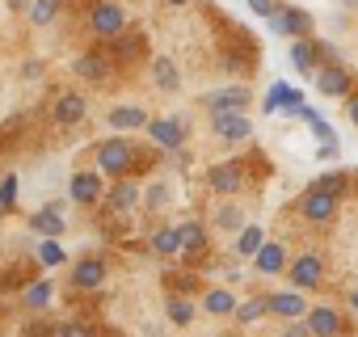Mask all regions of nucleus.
<instances>
[{
	"instance_id": "f257e3e1",
	"label": "nucleus",
	"mask_w": 358,
	"mask_h": 337,
	"mask_svg": "<svg viewBox=\"0 0 358 337\" xmlns=\"http://www.w3.org/2000/svg\"><path fill=\"white\" fill-rule=\"evenodd\" d=\"M135 168V152H131V143L127 139H106L101 148H97V173H106V178H127Z\"/></svg>"
},
{
	"instance_id": "f03ea898",
	"label": "nucleus",
	"mask_w": 358,
	"mask_h": 337,
	"mask_svg": "<svg viewBox=\"0 0 358 337\" xmlns=\"http://www.w3.org/2000/svg\"><path fill=\"white\" fill-rule=\"evenodd\" d=\"M266 22H270V30H274V34H282V38H308V34H312V17H308L303 9L274 5V9L266 13Z\"/></svg>"
},
{
	"instance_id": "7ed1b4c3",
	"label": "nucleus",
	"mask_w": 358,
	"mask_h": 337,
	"mask_svg": "<svg viewBox=\"0 0 358 337\" xmlns=\"http://www.w3.org/2000/svg\"><path fill=\"white\" fill-rule=\"evenodd\" d=\"M337 199H341V194H333V190H320V186H312V190L303 194L299 211H303V220H312V224H329V220L337 215Z\"/></svg>"
},
{
	"instance_id": "20e7f679",
	"label": "nucleus",
	"mask_w": 358,
	"mask_h": 337,
	"mask_svg": "<svg viewBox=\"0 0 358 337\" xmlns=\"http://www.w3.org/2000/svg\"><path fill=\"white\" fill-rule=\"evenodd\" d=\"M249 101H253V93H249L245 85H228V89H215V93L203 97V106H207L211 114H224V110H241V114H245Z\"/></svg>"
},
{
	"instance_id": "39448f33",
	"label": "nucleus",
	"mask_w": 358,
	"mask_h": 337,
	"mask_svg": "<svg viewBox=\"0 0 358 337\" xmlns=\"http://www.w3.org/2000/svg\"><path fill=\"white\" fill-rule=\"evenodd\" d=\"M211 127H215V135H220L224 143H241V139H249V135H253V127H249V118H245L241 110L211 114Z\"/></svg>"
},
{
	"instance_id": "423d86ee",
	"label": "nucleus",
	"mask_w": 358,
	"mask_h": 337,
	"mask_svg": "<svg viewBox=\"0 0 358 337\" xmlns=\"http://www.w3.org/2000/svg\"><path fill=\"white\" fill-rule=\"evenodd\" d=\"M89 22H93V34H101V38H110V43L127 30L122 9H118V5H110V0H101V5L93 9V17H89Z\"/></svg>"
},
{
	"instance_id": "0eeeda50",
	"label": "nucleus",
	"mask_w": 358,
	"mask_h": 337,
	"mask_svg": "<svg viewBox=\"0 0 358 337\" xmlns=\"http://www.w3.org/2000/svg\"><path fill=\"white\" fill-rule=\"evenodd\" d=\"M291 282H295V291H312V287H320V278H324V266H320V257L316 253H303V257H295L291 261Z\"/></svg>"
},
{
	"instance_id": "6e6552de",
	"label": "nucleus",
	"mask_w": 358,
	"mask_h": 337,
	"mask_svg": "<svg viewBox=\"0 0 358 337\" xmlns=\"http://www.w3.org/2000/svg\"><path fill=\"white\" fill-rule=\"evenodd\" d=\"M308 329H312V337H341V316H337V308H329V303H316V308H308Z\"/></svg>"
},
{
	"instance_id": "1a4fd4ad",
	"label": "nucleus",
	"mask_w": 358,
	"mask_h": 337,
	"mask_svg": "<svg viewBox=\"0 0 358 337\" xmlns=\"http://www.w3.org/2000/svg\"><path fill=\"white\" fill-rule=\"evenodd\" d=\"M143 131L152 135L156 148H169V152H173V148H182V131H186V127H182V118H152Z\"/></svg>"
},
{
	"instance_id": "9d476101",
	"label": "nucleus",
	"mask_w": 358,
	"mask_h": 337,
	"mask_svg": "<svg viewBox=\"0 0 358 337\" xmlns=\"http://www.w3.org/2000/svg\"><path fill=\"white\" fill-rule=\"evenodd\" d=\"M59 211H64V203H47L43 211H34V215H30V228H34L43 241L64 236V215H59Z\"/></svg>"
},
{
	"instance_id": "9b49d317",
	"label": "nucleus",
	"mask_w": 358,
	"mask_h": 337,
	"mask_svg": "<svg viewBox=\"0 0 358 337\" xmlns=\"http://www.w3.org/2000/svg\"><path fill=\"white\" fill-rule=\"evenodd\" d=\"M316 89L324 97H350V72L341 64H329V68L316 72Z\"/></svg>"
},
{
	"instance_id": "f8f14e48",
	"label": "nucleus",
	"mask_w": 358,
	"mask_h": 337,
	"mask_svg": "<svg viewBox=\"0 0 358 337\" xmlns=\"http://www.w3.org/2000/svg\"><path fill=\"white\" fill-rule=\"evenodd\" d=\"M68 194H72V203H97L101 199V173H93V168L76 173L68 182Z\"/></svg>"
},
{
	"instance_id": "ddd939ff",
	"label": "nucleus",
	"mask_w": 358,
	"mask_h": 337,
	"mask_svg": "<svg viewBox=\"0 0 358 337\" xmlns=\"http://www.w3.org/2000/svg\"><path fill=\"white\" fill-rule=\"evenodd\" d=\"M106 122H110L114 131H143V127H148L152 118H148V114H143L139 106H114V110L106 114Z\"/></svg>"
},
{
	"instance_id": "4468645a",
	"label": "nucleus",
	"mask_w": 358,
	"mask_h": 337,
	"mask_svg": "<svg viewBox=\"0 0 358 337\" xmlns=\"http://www.w3.org/2000/svg\"><path fill=\"white\" fill-rule=\"evenodd\" d=\"M270 312H278V316H287V320H303V316H308L303 291H278V295H270Z\"/></svg>"
},
{
	"instance_id": "2eb2a0df",
	"label": "nucleus",
	"mask_w": 358,
	"mask_h": 337,
	"mask_svg": "<svg viewBox=\"0 0 358 337\" xmlns=\"http://www.w3.org/2000/svg\"><path fill=\"white\" fill-rule=\"evenodd\" d=\"M207 186H211L215 194H236V190H241V168H236V164H215L211 173H207Z\"/></svg>"
},
{
	"instance_id": "dca6fc26",
	"label": "nucleus",
	"mask_w": 358,
	"mask_h": 337,
	"mask_svg": "<svg viewBox=\"0 0 358 337\" xmlns=\"http://www.w3.org/2000/svg\"><path fill=\"white\" fill-rule=\"evenodd\" d=\"M72 282H76V287H85V291H97V287L106 282V266H101L97 257H85V261H76Z\"/></svg>"
},
{
	"instance_id": "f3484780",
	"label": "nucleus",
	"mask_w": 358,
	"mask_h": 337,
	"mask_svg": "<svg viewBox=\"0 0 358 337\" xmlns=\"http://www.w3.org/2000/svg\"><path fill=\"white\" fill-rule=\"evenodd\" d=\"M80 118H85V97H80V93H64V97H55V122L72 127V122H80Z\"/></svg>"
},
{
	"instance_id": "a211bd4d",
	"label": "nucleus",
	"mask_w": 358,
	"mask_h": 337,
	"mask_svg": "<svg viewBox=\"0 0 358 337\" xmlns=\"http://www.w3.org/2000/svg\"><path fill=\"white\" fill-rule=\"evenodd\" d=\"M253 261H257V270L262 274H282V266H287V253H282V245H262L257 253H253Z\"/></svg>"
},
{
	"instance_id": "6ab92c4d",
	"label": "nucleus",
	"mask_w": 358,
	"mask_h": 337,
	"mask_svg": "<svg viewBox=\"0 0 358 337\" xmlns=\"http://www.w3.org/2000/svg\"><path fill=\"white\" fill-rule=\"evenodd\" d=\"M291 64H295V72L312 76V72H316V43H308V38H295V43H291Z\"/></svg>"
},
{
	"instance_id": "aec40b11",
	"label": "nucleus",
	"mask_w": 358,
	"mask_h": 337,
	"mask_svg": "<svg viewBox=\"0 0 358 337\" xmlns=\"http://www.w3.org/2000/svg\"><path fill=\"white\" fill-rule=\"evenodd\" d=\"M76 76H85V80H106V76H110V59H106V55H80V59H76Z\"/></svg>"
},
{
	"instance_id": "412c9836",
	"label": "nucleus",
	"mask_w": 358,
	"mask_h": 337,
	"mask_svg": "<svg viewBox=\"0 0 358 337\" xmlns=\"http://www.w3.org/2000/svg\"><path fill=\"white\" fill-rule=\"evenodd\" d=\"M139 199H143V194H139V186H135V182H127V178H118V186L110 190V207H118V211H131Z\"/></svg>"
},
{
	"instance_id": "4be33fe9",
	"label": "nucleus",
	"mask_w": 358,
	"mask_h": 337,
	"mask_svg": "<svg viewBox=\"0 0 358 337\" xmlns=\"http://www.w3.org/2000/svg\"><path fill=\"white\" fill-rule=\"evenodd\" d=\"M64 9V0H30L26 5V13H30V22L34 26H47V22H55V13Z\"/></svg>"
},
{
	"instance_id": "5701e85b",
	"label": "nucleus",
	"mask_w": 358,
	"mask_h": 337,
	"mask_svg": "<svg viewBox=\"0 0 358 337\" xmlns=\"http://www.w3.org/2000/svg\"><path fill=\"white\" fill-rule=\"evenodd\" d=\"M203 308H207L211 316H228V312H236V295H232V291H207V295H203Z\"/></svg>"
},
{
	"instance_id": "b1692460",
	"label": "nucleus",
	"mask_w": 358,
	"mask_h": 337,
	"mask_svg": "<svg viewBox=\"0 0 358 337\" xmlns=\"http://www.w3.org/2000/svg\"><path fill=\"white\" fill-rule=\"evenodd\" d=\"M152 249L164 253V257L182 253V232H177V228H160V232H152Z\"/></svg>"
},
{
	"instance_id": "393cba45",
	"label": "nucleus",
	"mask_w": 358,
	"mask_h": 337,
	"mask_svg": "<svg viewBox=\"0 0 358 337\" xmlns=\"http://www.w3.org/2000/svg\"><path fill=\"white\" fill-rule=\"evenodd\" d=\"M291 85H270V93H266V101H262V110L266 114H278V110H287V101H291Z\"/></svg>"
},
{
	"instance_id": "a878e982",
	"label": "nucleus",
	"mask_w": 358,
	"mask_h": 337,
	"mask_svg": "<svg viewBox=\"0 0 358 337\" xmlns=\"http://www.w3.org/2000/svg\"><path fill=\"white\" fill-rule=\"evenodd\" d=\"M262 245H266V232H262V228H241V236H236V253L253 257Z\"/></svg>"
},
{
	"instance_id": "bb28decb",
	"label": "nucleus",
	"mask_w": 358,
	"mask_h": 337,
	"mask_svg": "<svg viewBox=\"0 0 358 337\" xmlns=\"http://www.w3.org/2000/svg\"><path fill=\"white\" fill-rule=\"evenodd\" d=\"M26 303H30V308H51V282H47V278L30 282V287H26Z\"/></svg>"
},
{
	"instance_id": "cd10ccee",
	"label": "nucleus",
	"mask_w": 358,
	"mask_h": 337,
	"mask_svg": "<svg viewBox=\"0 0 358 337\" xmlns=\"http://www.w3.org/2000/svg\"><path fill=\"white\" fill-rule=\"evenodd\" d=\"M152 76H156L160 89H177V85H182V76H177V68H173L169 59H156V72H152Z\"/></svg>"
},
{
	"instance_id": "c85d7f7f",
	"label": "nucleus",
	"mask_w": 358,
	"mask_h": 337,
	"mask_svg": "<svg viewBox=\"0 0 358 337\" xmlns=\"http://www.w3.org/2000/svg\"><path fill=\"white\" fill-rule=\"evenodd\" d=\"M270 312V299H249V303H241L236 308V320H245V324H253L257 316H266Z\"/></svg>"
},
{
	"instance_id": "c756f323",
	"label": "nucleus",
	"mask_w": 358,
	"mask_h": 337,
	"mask_svg": "<svg viewBox=\"0 0 358 337\" xmlns=\"http://www.w3.org/2000/svg\"><path fill=\"white\" fill-rule=\"evenodd\" d=\"M169 320H173V324H190V320H194L190 299H169Z\"/></svg>"
},
{
	"instance_id": "7c9ffc66",
	"label": "nucleus",
	"mask_w": 358,
	"mask_h": 337,
	"mask_svg": "<svg viewBox=\"0 0 358 337\" xmlns=\"http://www.w3.org/2000/svg\"><path fill=\"white\" fill-rule=\"evenodd\" d=\"M177 232H182V249H199V245L207 241V236H203V224H182Z\"/></svg>"
},
{
	"instance_id": "2f4dec72",
	"label": "nucleus",
	"mask_w": 358,
	"mask_h": 337,
	"mask_svg": "<svg viewBox=\"0 0 358 337\" xmlns=\"http://www.w3.org/2000/svg\"><path fill=\"white\" fill-rule=\"evenodd\" d=\"M38 261H43V266H59V261H64L59 241H43V245H38Z\"/></svg>"
},
{
	"instance_id": "473e14b6",
	"label": "nucleus",
	"mask_w": 358,
	"mask_h": 337,
	"mask_svg": "<svg viewBox=\"0 0 358 337\" xmlns=\"http://www.w3.org/2000/svg\"><path fill=\"white\" fill-rule=\"evenodd\" d=\"M13 203H17V178H13V173H5V182H0V207L9 211Z\"/></svg>"
},
{
	"instance_id": "72a5a7b5",
	"label": "nucleus",
	"mask_w": 358,
	"mask_h": 337,
	"mask_svg": "<svg viewBox=\"0 0 358 337\" xmlns=\"http://www.w3.org/2000/svg\"><path fill=\"white\" fill-rule=\"evenodd\" d=\"M143 199H148V207H152V211H160V207L169 203V186H164V182H156V186H152Z\"/></svg>"
},
{
	"instance_id": "f704fd0d",
	"label": "nucleus",
	"mask_w": 358,
	"mask_h": 337,
	"mask_svg": "<svg viewBox=\"0 0 358 337\" xmlns=\"http://www.w3.org/2000/svg\"><path fill=\"white\" fill-rule=\"evenodd\" d=\"M316 186H320V190H333V194H341V190H345V178H341V173H324Z\"/></svg>"
},
{
	"instance_id": "c9c22d12",
	"label": "nucleus",
	"mask_w": 358,
	"mask_h": 337,
	"mask_svg": "<svg viewBox=\"0 0 358 337\" xmlns=\"http://www.w3.org/2000/svg\"><path fill=\"white\" fill-rule=\"evenodd\" d=\"M139 47H143V38H127V43H122V51H118V59H135V55H139Z\"/></svg>"
},
{
	"instance_id": "e433bc0d",
	"label": "nucleus",
	"mask_w": 358,
	"mask_h": 337,
	"mask_svg": "<svg viewBox=\"0 0 358 337\" xmlns=\"http://www.w3.org/2000/svg\"><path fill=\"white\" fill-rule=\"evenodd\" d=\"M282 337H312V329H308V320H291Z\"/></svg>"
},
{
	"instance_id": "4c0bfd02",
	"label": "nucleus",
	"mask_w": 358,
	"mask_h": 337,
	"mask_svg": "<svg viewBox=\"0 0 358 337\" xmlns=\"http://www.w3.org/2000/svg\"><path fill=\"white\" fill-rule=\"evenodd\" d=\"M274 5H278V0H249V9H253L257 17H266V13H270Z\"/></svg>"
},
{
	"instance_id": "58836bf2",
	"label": "nucleus",
	"mask_w": 358,
	"mask_h": 337,
	"mask_svg": "<svg viewBox=\"0 0 358 337\" xmlns=\"http://www.w3.org/2000/svg\"><path fill=\"white\" fill-rule=\"evenodd\" d=\"M220 224H224V228H241V211H232V207L220 211Z\"/></svg>"
},
{
	"instance_id": "ea45409f",
	"label": "nucleus",
	"mask_w": 358,
	"mask_h": 337,
	"mask_svg": "<svg viewBox=\"0 0 358 337\" xmlns=\"http://www.w3.org/2000/svg\"><path fill=\"white\" fill-rule=\"evenodd\" d=\"M59 337H93V333H89L85 324H64V329H59Z\"/></svg>"
},
{
	"instance_id": "a19ab883",
	"label": "nucleus",
	"mask_w": 358,
	"mask_h": 337,
	"mask_svg": "<svg viewBox=\"0 0 358 337\" xmlns=\"http://www.w3.org/2000/svg\"><path fill=\"white\" fill-rule=\"evenodd\" d=\"M345 110H350V122L358 127V97H350V106H345Z\"/></svg>"
},
{
	"instance_id": "79ce46f5",
	"label": "nucleus",
	"mask_w": 358,
	"mask_h": 337,
	"mask_svg": "<svg viewBox=\"0 0 358 337\" xmlns=\"http://www.w3.org/2000/svg\"><path fill=\"white\" fill-rule=\"evenodd\" d=\"M5 5H9V9H26V5H30V0H5Z\"/></svg>"
},
{
	"instance_id": "37998d69",
	"label": "nucleus",
	"mask_w": 358,
	"mask_h": 337,
	"mask_svg": "<svg viewBox=\"0 0 358 337\" xmlns=\"http://www.w3.org/2000/svg\"><path fill=\"white\" fill-rule=\"evenodd\" d=\"M350 308H354V312H358V291H354V295H350Z\"/></svg>"
},
{
	"instance_id": "c03bdc74",
	"label": "nucleus",
	"mask_w": 358,
	"mask_h": 337,
	"mask_svg": "<svg viewBox=\"0 0 358 337\" xmlns=\"http://www.w3.org/2000/svg\"><path fill=\"white\" fill-rule=\"evenodd\" d=\"M354 5H358V0H341V9H354Z\"/></svg>"
},
{
	"instance_id": "a18cd8bd",
	"label": "nucleus",
	"mask_w": 358,
	"mask_h": 337,
	"mask_svg": "<svg viewBox=\"0 0 358 337\" xmlns=\"http://www.w3.org/2000/svg\"><path fill=\"white\" fill-rule=\"evenodd\" d=\"M169 5H190V0H169Z\"/></svg>"
},
{
	"instance_id": "49530a36",
	"label": "nucleus",
	"mask_w": 358,
	"mask_h": 337,
	"mask_svg": "<svg viewBox=\"0 0 358 337\" xmlns=\"http://www.w3.org/2000/svg\"><path fill=\"white\" fill-rule=\"evenodd\" d=\"M0 211H5V207H0Z\"/></svg>"
}]
</instances>
